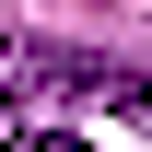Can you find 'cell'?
Segmentation results:
<instances>
[{"label":"cell","mask_w":152,"mask_h":152,"mask_svg":"<svg viewBox=\"0 0 152 152\" xmlns=\"http://www.w3.org/2000/svg\"><path fill=\"white\" fill-rule=\"evenodd\" d=\"M23 152H94V140H70V129H35V140H23Z\"/></svg>","instance_id":"6da1fadb"},{"label":"cell","mask_w":152,"mask_h":152,"mask_svg":"<svg viewBox=\"0 0 152 152\" xmlns=\"http://www.w3.org/2000/svg\"><path fill=\"white\" fill-rule=\"evenodd\" d=\"M0 70H12V35H0Z\"/></svg>","instance_id":"7a4b0ae2"}]
</instances>
